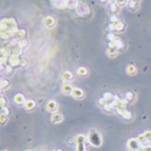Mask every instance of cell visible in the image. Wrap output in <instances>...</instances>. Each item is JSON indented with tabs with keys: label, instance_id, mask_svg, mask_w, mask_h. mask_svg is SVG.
<instances>
[{
	"label": "cell",
	"instance_id": "cell-1",
	"mask_svg": "<svg viewBox=\"0 0 151 151\" xmlns=\"http://www.w3.org/2000/svg\"><path fill=\"white\" fill-rule=\"evenodd\" d=\"M0 30L1 32L2 31H6V30H10V31H14V32H18V27H17V23L14 18H4L1 19L0 22Z\"/></svg>",
	"mask_w": 151,
	"mask_h": 151
},
{
	"label": "cell",
	"instance_id": "cell-2",
	"mask_svg": "<svg viewBox=\"0 0 151 151\" xmlns=\"http://www.w3.org/2000/svg\"><path fill=\"white\" fill-rule=\"evenodd\" d=\"M88 139H89L90 144L93 145V147H100L101 143H102L101 135L99 134V132H98L97 130H91V131L89 132V136H88Z\"/></svg>",
	"mask_w": 151,
	"mask_h": 151
},
{
	"label": "cell",
	"instance_id": "cell-3",
	"mask_svg": "<svg viewBox=\"0 0 151 151\" xmlns=\"http://www.w3.org/2000/svg\"><path fill=\"white\" fill-rule=\"evenodd\" d=\"M141 147H142V144L139 142V140L136 137H131L127 141V149H128V151H139Z\"/></svg>",
	"mask_w": 151,
	"mask_h": 151
},
{
	"label": "cell",
	"instance_id": "cell-4",
	"mask_svg": "<svg viewBox=\"0 0 151 151\" xmlns=\"http://www.w3.org/2000/svg\"><path fill=\"white\" fill-rule=\"evenodd\" d=\"M75 10H76V14H77L78 16H85V15H88L89 11H90L89 6H88L86 4H84V2H80Z\"/></svg>",
	"mask_w": 151,
	"mask_h": 151
},
{
	"label": "cell",
	"instance_id": "cell-5",
	"mask_svg": "<svg viewBox=\"0 0 151 151\" xmlns=\"http://www.w3.org/2000/svg\"><path fill=\"white\" fill-rule=\"evenodd\" d=\"M75 140L77 151H85V136L83 134H78Z\"/></svg>",
	"mask_w": 151,
	"mask_h": 151
},
{
	"label": "cell",
	"instance_id": "cell-6",
	"mask_svg": "<svg viewBox=\"0 0 151 151\" xmlns=\"http://www.w3.org/2000/svg\"><path fill=\"white\" fill-rule=\"evenodd\" d=\"M107 7H108V10L111 13V15H117L120 10V6H118L117 4L115 2V0H110L109 2L107 4Z\"/></svg>",
	"mask_w": 151,
	"mask_h": 151
},
{
	"label": "cell",
	"instance_id": "cell-7",
	"mask_svg": "<svg viewBox=\"0 0 151 151\" xmlns=\"http://www.w3.org/2000/svg\"><path fill=\"white\" fill-rule=\"evenodd\" d=\"M21 60L18 57V55L16 53H11L8 58V65H10L11 67H15V66H21Z\"/></svg>",
	"mask_w": 151,
	"mask_h": 151
},
{
	"label": "cell",
	"instance_id": "cell-8",
	"mask_svg": "<svg viewBox=\"0 0 151 151\" xmlns=\"http://www.w3.org/2000/svg\"><path fill=\"white\" fill-rule=\"evenodd\" d=\"M43 25L46 26V27H48V28H52V27H55L56 25V18H53L52 16H46L43 18Z\"/></svg>",
	"mask_w": 151,
	"mask_h": 151
},
{
	"label": "cell",
	"instance_id": "cell-9",
	"mask_svg": "<svg viewBox=\"0 0 151 151\" xmlns=\"http://www.w3.org/2000/svg\"><path fill=\"white\" fill-rule=\"evenodd\" d=\"M115 110L117 111V113L120 115V116H122V117L125 118V119H131V117H132L131 113H130V111H127V109H126L125 107H117Z\"/></svg>",
	"mask_w": 151,
	"mask_h": 151
},
{
	"label": "cell",
	"instance_id": "cell-10",
	"mask_svg": "<svg viewBox=\"0 0 151 151\" xmlns=\"http://www.w3.org/2000/svg\"><path fill=\"white\" fill-rule=\"evenodd\" d=\"M46 108H47L48 111H50V113H56L57 109H58V103H57L55 100H50L47 102Z\"/></svg>",
	"mask_w": 151,
	"mask_h": 151
},
{
	"label": "cell",
	"instance_id": "cell-11",
	"mask_svg": "<svg viewBox=\"0 0 151 151\" xmlns=\"http://www.w3.org/2000/svg\"><path fill=\"white\" fill-rule=\"evenodd\" d=\"M63 119H64V116H63V114H60V113H58V111H56V113H52V115H51V122H52V123L57 124V123H60V122H63Z\"/></svg>",
	"mask_w": 151,
	"mask_h": 151
},
{
	"label": "cell",
	"instance_id": "cell-12",
	"mask_svg": "<svg viewBox=\"0 0 151 151\" xmlns=\"http://www.w3.org/2000/svg\"><path fill=\"white\" fill-rule=\"evenodd\" d=\"M72 95H73L75 99H82L84 97V92H83V90H81V89H78V88H74V90H73V92H72Z\"/></svg>",
	"mask_w": 151,
	"mask_h": 151
},
{
	"label": "cell",
	"instance_id": "cell-13",
	"mask_svg": "<svg viewBox=\"0 0 151 151\" xmlns=\"http://www.w3.org/2000/svg\"><path fill=\"white\" fill-rule=\"evenodd\" d=\"M73 90H74V88H73V86H72L69 83H64V84H63V88H61V91H63V93H65V94H72Z\"/></svg>",
	"mask_w": 151,
	"mask_h": 151
},
{
	"label": "cell",
	"instance_id": "cell-14",
	"mask_svg": "<svg viewBox=\"0 0 151 151\" xmlns=\"http://www.w3.org/2000/svg\"><path fill=\"white\" fill-rule=\"evenodd\" d=\"M14 101H15L16 105H24L26 100H25V97H24L23 94L18 93V94H16V95L14 97Z\"/></svg>",
	"mask_w": 151,
	"mask_h": 151
},
{
	"label": "cell",
	"instance_id": "cell-15",
	"mask_svg": "<svg viewBox=\"0 0 151 151\" xmlns=\"http://www.w3.org/2000/svg\"><path fill=\"white\" fill-rule=\"evenodd\" d=\"M61 78L64 80V82H65V83H68V82H71V81L73 80V75H72V73H71V72L65 71V72L61 74Z\"/></svg>",
	"mask_w": 151,
	"mask_h": 151
},
{
	"label": "cell",
	"instance_id": "cell-16",
	"mask_svg": "<svg viewBox=\"0 0 151 151\" xmlns=\"http://www.w3.org/2000/svg\"><path fill=\"white\" fill-rule=\"evenodd\" d=\"M78 0H67V4H66V8L68 9H76L78 6Z\"/></svg>",
	"mask_w": 151,
	"mask_h": 151
},
{
	"label": "cell",
	"instance_id": "cell-17",
	"mask_svg": "<svg viewBox=\"0 0 151 151\" xmlns=\"http://www.w3.org/2000/svg\"><path fill=\"white\" fill-rule=\"evenodd\" d=\"M35 101L31 100V99H28V100L25 101V103H24V107H25L26 110H33L35 108Z\"/></svg>",
	"mask_w": 151,
	"mask_h": 151
},
{
	"label": "cell",
	"instance_id": "cell-18",
	"mask_svg": "<svg viewBox=\"0 0 151 151\" xmlns=\"http://www.w3.org/2000/svg\"><path fill=\"white\" fill-rule=\"evenodd\" d=\"M107 55L109 56V57H116L118 55V49L117 48H115V47H108L107 48Z\"/></svg>",
	"mask_w": 151,
	"mask_h": 151
},
{
	"label": "cell",
	"instance_id": "cell-19",
	"mask_svg": "<svg viewBox=\"0 0 151 151\" xmlns=\"http://www.w3.org/2000/svg\"><path fill=\"white\" fill-rule=\"evenodd\" d=\"M126 28V25L124 22H122V21H119V22H117L116 24H115V30L116 31H118V32H124Z\"/></svg>",
	"mask_w": 151,
	"mask_h": 151
},
{
	"label": "cell",
	"instance_id": "cell-20",
	"mask_svg": "<svg viewBox=\"0 0 151 151\" xmlns=\"http://www.w3.org/2000/svg\"><path fill=\"white\" fill-rule=\"evenodd\" d=\"M136 66H134V65H127L126 66V72H127V74H131V75H133V74H135L136 73Z\"/></svg>",
	"mask_w": 151,
	"mask_h": 151
},
{
	"label": "cell",
	"instance_id": "cell-21",
	"mask_svg": "<svg viewBox=\"0 0 151 151\" xmlns=\"http://www.w3.org/2000/svg\"><path fill=\"white\" fill-rule=\"evenodd\" d=\"M114 43H115V48H117L118 50H120V49H123V48H124V43H123L122 40H119L118 38L114 41Z\"/></svg>",
	"mask_w": 151,
	"mask_h": 151
},
{
	"label": "cell",
	"instance_id": "cell-22",
	"mask_svg": "<svg viewBox=\"0 0 151 151\" xmlns=\"http://www.w3.org/2000/svg\"><path fill=\"white\" fill-rule=\"evenodd\" d=\"M88 73H89V71H88V68L85 67H80L77 69V74L80 76H86Z\"/></svg>",
	"mask_w": 151,
	"mask_h": 151
},
{
	"label": "cell",
	"instance_id": "cell-23",
	"mask_svg": "<svg viewBox=\"0 0 151 151\" xmlns=\"http://www.w3.org/2000/svg\"><path fill=\"white\" fill-rule=\"evenodd\" d=\"M25 31L24 30H18V32L15 34V36H16L18 40H23L24 38H25Z\"/></svg>",
	"mask_w": 151,
	"mask_h": 151
},
{
	"label": "cell",
	"instance_id": "cell-24",
	"mask_svg": "<svg viewBox=\"0 0 151 151\" xmlns=\"http://www.w3.org/2000/svg\"><path fill=\"white\" fill-rule=\"evenodd\" d=\"M17 47L18 48H21V49H24L26 46H27V41H26L25 39H23V40H19V41L16 43Z\"/></svg>",
	"mask_w": 151,
	"mask_h": 151
},
{
	"label": "cell",
	"instance_id": "cell-25",
	"mask_svg": "<svg viewBox=\"0 0 151 151\" xmlns=\"http://www.w3.org/2000/svg\"><path fill=\"white\" fill-rule=\"evenodd\" d=\"M127 6L132 9H136L139 5H137V1H136V0H130L128 4H127Z\"/></svg>",
	"mask_w": 151,
	"mask_h": 151
},
{
	"label": "cell",
	"instance_id": "cell-26",
	"mask_svg": "<svg viewBox=\"0 0 151 151\" xmlns=\"http://www.w3.org/2000/svg\"><path fill=\"white\" fill-rule=\"evenodd\" d=\"M103 110L111 113V111H114V110H115V106H114V105H111V103H107V105L103 107Z\"/></svg>",
	"mask_w": 151,
	"mask_h": 151
},
{
	"label": "cell",
	"instance_id": "cell-27",
	"mask_svg": "<svg viewBox=\"0 0 151 151\" xmlns=\"http://www.w3.org/2000/svg\"><path fill=\"white\" fill-rule=\"evenodd\" d=\"M0 86H1V89H2V90L7 89V88L9 86V81H7V80H1V82H0Z\"/></svg>",
	"mask_w": 151,
	"mask_h": 151
},
{
	"label": "cell",
	"instance_id": "cell-28",
	"mask_svg": "<svg viewBox=\"0 0 151 151\" xmlns=\"http://www.w3.org/2000/svg\"><path fill=\"white\" fill-rule=\"evenodd\" d=\"M125 97H126V98H125L126 100L130 102V101H132L133 99H134V93H133V92H126Z\"/></svg>",
	"mask_w": 151,
	"mask_h": 151
},
{
	"label": "cell",
	"instance_id": "cell-29",
	"mask_svg": "<svg viewBox=\"0 0 151 151\" xmlns=\"http://www.w3.org/2000/svg\"><path fill=\"white\" fill-rule=\"evenodd\" d=\"M128 1H130V0H115V2L117 4L118 6H120V7L127 5V4H128Z\"/></svg>",
	"mask_w": 151,
	"mask_h": 151
},
{
	"label": "cell",
	"instance_id": "cell-30",
	"mask_svg": "<svg viewBox=\"0 0 151 151\" xmlns=\"http://www.w3.org/2000/svg\"><path fill=\"white\" fill-rule=\"evenodd\" d=\"M1 116H9V109L7 107H4V108H1Z\"/></svg>",
	"mask_w": 151,
	"mask_h": 151
},
{
	"label": "cell",
	"instance_id": "cell-31",
	"mask_svg": "<svg viewBox=\"0 0 151 151\" xmlns=\"http://www.w3.org/2000/svg\"><path fill=\"white\" fill-rule=\"evenodd\" d=\"M119 21H120V19H119L116 15H111V16H110V23H113V24H116Z\"/></svg>",
	"mask_w": 151,
	"mask_h": 151
},
{
	"label": "cell",
	"instance_id": "cell-32",
	"mask_svg": "<svg viewBox=\"0 0 151 151\" xmlns=\"http://www.w3.org/2000/svg\"><path fill=\"white\" fill-rule=\"evenodd\" d=\"M107 103H108V102H107V100H106L105 98H100V99H99V105H100V107H102V108H103Z\"/></svg>",
	"mask_w": 151,
	"mask_h": 151
},
{
	"label": "cell",
	"instance_id": "cell-33",
	"mask_svg": "<svg viewBox=\"0 0 151 151\" xmlns=\"http://www.w3.org/2000/svg\"><path fill=\"white\" fill-rule=\"evenodd\" d=\"M5 73H6V74H11V73H13V67H11L10 65H7L6 68H5Z\"/></svg>",
	"mask_w": 151,
	"mask_h": 151
},
{
	"label": "cell",
	"instance_id": "cell-34",
	"mask_svg": "<svg viewBox=\"0 0 151 151\" xmlns=\"http://www.w3.org/2000/svg\"><path fill=\"white\" fill-rule=\"evenodd\" d=\"M139 151H151V145H142Z\"/></svg>",
	"mask_w": 151,
	"mask_h": 151
},
{
	"label": "cell",
	"instance_id": "cell-35",
	"mask_svg": "<svg viewBox=\"0 0 151 151\" xmlns=\"http://www.w3.org/2000/svg\"><path fill=\"white\" fill-rule=\"evenodd\" d=\"M107 39H108L109 41H115L117 38H116V36H115L113 33H108V35H107Z\"/></svg>",
	"mask_w": 151,
	"mask_h": 151
},
{
	"label": "cell",
	"instance_id": "cell-36",
	"mask_svg": "<svg viewBox=\"0 0 151 151\" xmlns=\"http://www.w3.org/2000/svg\"><path fill=\"white\" fill-rule=\"evenodd\" d=\"M114 30H115V24L110 23L109 25L107 26V31H109V33H110V31H114Z\"/></svg>",
	"mask_w": 151,
	"mask_h": 151
},
{
	"label": "cell",
	"instance_id": "cell-37",
	"mask_svg": "<svg viewBox=\"0 0 151 151\" xmlns=\"http://www.w3.org/2000/svg\"><path fill=\"white\" fill-rule=\"evenodd\" d=\"M0 101H1V108H4V107H6V106H5V105H6V99H5L4 97H2L1 99H0Z\"/></svg>",
	"mask_w": 151,
	"mask_h": 151
},
{
	"label": "cell",
	"instance_id": "cell-38",
	"mask_svg": "<svg viewBox=\"0 0 151 151\" xmlns=\"http://www.w3.org/2000/svg\"><path fill=\"white\" fill-rule=\"evenodd\" d=\"M27 65V60L26 59H22L21 60V66H26Z\"/></svg>",
	"mask_w": 151,
	"mask_h": 151
},
{
	"label": "cell",
	"instance_id": "cell-39",
	"mask_svg": "<svg viewBox=\"0 0 151 151\" xmlns=\"http://www.w3.org/2000/svg\"><path fill=\"white\" fill-rule=\"evenodd\" d=\"M7 116H1V123H2V124H5V123H6V120H7Z\"/></svg>",
	"mask_w": 151,
	"mask_h": 151
},
{
	"label": "cell",
	"instance_id": "cell-40",
	"mask_svg": "<svg viewBox=\"0 0 151 151\" xmlns=\"http://www.w3.org/2000/svg\"><path fill=\"white\" fill-rule=\"evenodd\" d=\"M99 1H100L101 4H108L110 0H99Z\"/></svg>",
	"mask_w": 151,
	"mask_h": 151
},
{
	"label": "cell",
	"instance_id": "cell-41",
	"mask_svg": "<svg viewBox=\"0 0 151 151\" xmlns=\"http://www.w3.org/2000/svg\"><path fill=\"white\" fill-rule=\"evenodd\" d=\"M57 151H63V150H57Z\"/></svg>",
	"mask_w": 151,
	"mask_h": 151
},
{
	"label": "cell",
	"instance_id": "cell-42",
	"mask_svg": "<svg viewBox=\"0 0 151 151\" xmlns=\"http://www.w3.org/2000/svg\"><path fill=\"white\" fill-rule=\"evenodd\" d=\"M28 151H32V150H28Z\"/></svg>",
	"mask_w": 151,
	"mask_h": 151
},
{
	"label": "cell",
	"instance_id": "cell-43",
	"mask_svg": "<svg viewBox=\"0 0 151 151\" xmlns=\"http://www.w3.org/2000/svg\"><path fill=\"white\" fill-rule=\"evenodd\" d=\"M5 151H7V150H5Z\"/></svg>",
	"mask_w": 151,
	"mask_h": 151
},
{
	"label": "cell",
	"instance_id": "cell-44",
	"mask_svg": "<svg viewBox=\"0 0 151 151\" xmlns=\"http://www.w3.org/2000/svg\"><path fill=\"white\" fill-rule=\"evenodd\" d=\"M51 1H52V0H51Z\"/></svg>",
	"mask_w": 151,
	"mask_h": 151
}]
</instances>
